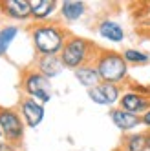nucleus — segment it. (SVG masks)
<instances>
[{"mask_svg": "<svg viewBox=\"0 0 150 151\" xmlns=\"http://www.w3.org/2000/svg\"><path fill=\"white\" fill-rule=\"evenodd\" d=\"M29 4H31V18L35 20V24L50 22V17L57 9L55 0H29Z\"/></svg>", "mask_w": 150, "mask_h": 151, "instance_id": "nucleus-12", "label": "nucleus"}, {"mask_svg": "<svg viewBox=\"0 0 150 151\" xmlns=\"http://www.w3.org/2000/svg\"><path fill=\"white\" fill-rule=\"evenodd\" d=\"M145 135H146V151H150V129H146Z\"/></svg>", "mask_w": 150, "mask_h": 151, "instance_id": "nucleus-21", "label": "nucleus"}, {"mask_svg": "<svg viewBox=\"0 0 150 151\" xmlns=\"http://www.w3.org/2000/svg\"><path fill=\"white\" fill-rule=\"evenodd\" d=\"M24 120L18 111L11 109V107H2L0 106V129L4 133V138L9 142H20L24 137Z\"/></svg>", "mask_w": 150, "mask_h": 151, "instance_id": "nucleus-5", "label": "nucleus"}, {"mask_svg": "<svg viewBox=\"0 0 150 151\" xmlns=\"http://www.w3.org/2000/svg\"><path fill=\"white\" fill-rule=\"evenodd\" d=\"M141 122H143V126H145L146 129H150V107L141 115Z\"/></svg>", "mask_w": 150, "mask_h": 151, "instance_id": "nucleus-20", "label": "nucleus"}, {"mask_svg": "<svg viewBox=\"0 0 150 151\" xmlns=\"http://www.w3.org/2000/svg\"><path fill=\"white\" fill-rule=\"evenodd\" d=\"M0 11L13 20H28L31 18V4L29 0H4L0 2Z\"/></svg>", "mask_w": 150, "mask_h": 151, "instance_id": "nucleus-10", "label": "nucleus"}, {"mask_svg": "<svg viewBox=\"0 0 150 151\" xmlns=\"http://www.w3.org/2000/svg\"><path fill=\"white\" fill-rule=\"evenodd\" d=\"M121 86L117 84H108V82H101L99 86L88 89V96L99 106H114L119 102L121 99Z\"/></svg>", "mask_w": 150, "mask_h": 151, "instance_id": "nucleus-7", "label": "nucleus"}, {"mask_svg": "<svg viewBox=\"0 0 150 151\" xmlns=\"http://www.w3.org/2000/svg\"><path fill=\"white\" fill-rule=\"evenodd\" d=\"M84 11H86V6L81 0H64L62 6H60V13H62V18L68 20V22H75L79 20Z\"/></svg>", "mask_w": 150, "mask_h": 151, "instance_id": "nucleus-15", "label": "nucleus"}, {"mask_svg": "<svg viewBox=\"0 0 150 151\" xmlns=\"http://www.w3.org/2000/svg\"><path fill=\"white\" fill-rule=\"evenodd\" d=\"M20 88L28 99H33L40 104H46L51 99V84L42 73H39L33 66L26 68L20 77Z\"/></svg>", "mask_w": 150, "mask_h": 151, "instance_id": "nucleus-4", "label": "nucleus"}, {"mask_svg": "<svg viewBox=\"0 0 150 151\" xmlns=\"http://www.w3.org/2000/svg\"><path fill=\"white\" fill-rule=\"evenodd\" d=\"M44 104H40L33 99H28V96H22L20 99V116L28 127H37L40 126V122L44 120Z\"/></svg>", "mask_w": 150, "mask_h": 151, "instance_id": "nucleus-8", "label": "nucleus"}, {"mask_svg": "<svg viewBox=\"0 0 150 151\" xmlns=\"http://www.w3.org/2000/svg\"><path fill=\"white\" fill-rule=\"evenodd\" d=\"M31 42L37 55H60L68 40V31L59 22H39L29 27Z\"/></svg>", "mask_w": 150, "mask_h": 151, "instance_id": "nucleus-1", "label": "nucleus"}, {"mask_svg": "<svg viewBox=\"0 0 150 151\" xmlns=\"http://www.w3.org/2000/svg\"><path fill=\"white\" fill-rule=\"evenodd\" d=\"M97 51L99 47L92 40L77 37V35H70L59 57L64 64V68L75 71L82 66H86V64H93L95 57H97Z\"/></svg>", "mask_w": 150, "mask_h": 151, "instance_id": "nucleus-2", "label": "nucleus"}, {"mask_svg": "<svg viewBox=\"0 0 150 151\" xmlns=\"http://www.w3.org/2000/svg\"><path fill=\"white\" fill-rule=\"evenodd\" d=\"M0 151H17V144L9 142V140H2L0 142Z\"/></svg>", "mask_w": 150, "mask_h": 151, "instance_id": "nucleus-19", "label": "nucleus"}, {"mask_svg": "<svg viewBox=\"0 0 150 151\" xmlns=\"http://www.w3.org/2000/svg\"><path fill=\"white\" fill-rule=\"evenodd\" d=\"M73 73H75V78L79 80V84H82L86 89H92V88H95V86H99L103 82L95 64H86V66L75 69Z\"/></svg>", "mask_w": 150, "mask_h": 151, "instance_id": "nucleus-14", "label": "nucleus"}, {"mask_svg": "<svg viewBox=\"0 0 150 151\" xmlns=\"http://www.w3.org/2000/svg\"><path fill=\"white\" fill-rule=\"evenodd\" d=\"M93 64L103 82L121 86L128 80V64L123 53H117L114 49H99Z\"/></svg>", "mask_w": 150, "mask_h": 151, "instance_id": "nucleus-3", "label": "nucleus"}, {"mask_svg": "<svg viewBox=\"0 0 150 151\" xmlns=\"http://www.w3.org/2000/svg\"><path fill=\"white\" fill-rule=\"evenodd\" d=\"M2 137H4V133H2V129H0V142H2Z\"/></svg>", "mask_w": 150, "mask_h": 151, "instance_id": "nucleus-22", "label": "nucleus"}, {"mask_svg": "<svg viewBox=\"0 0 150 151\" xmlns=\"http://www.w3.org/2000/svg\"><path fill=\"white\" fill-rule=\"evenodd\" d=\"M97 31H99V35L104 40H108V42H123L125 40V29H123V26L117 24L115 20H112V18L101 20L99 26H97Z\"/></svg>", "mask_w": 150, "mask_h": 151, "instance_id": "nucleus-13", "label": "nucleus"}, {"mask_svg": "<svg viewBox=\"0 0 150 151\" xmlns=\"http://www.w3.org/2000/svg\"><path fill=\"white\" fill-rule=\"evenodd\" d=\"M110 118H112V122L115 124V127H119L121 131H132V129L143 126L141 116H139V115L128 113V111L121 109L119 106L110 109Z\"/></svg>", "mask_w": 150, "mask_h": 151, "instance_id": "nucleus-11", "label": "nucleus"}, {"mask_svg": "<svg viewBox=\"0 0 150 151\" xmlns=\"http://www.w3.org/2000/svg\"><path fill=\"white\" fill-rule=\"evenodd\" d=\"M121 149L123 151H146V135L145 133L125 135Z\"/></svg>", "mask_w": 150, "mask_h": 151, "instance_id": "nucleus-16", "label": "nucleus"}, {"mask_svg": "<svg viewBox=\"0 0 150 151\" xmlns=\"http://www.w3.org/2000/svg\"><path fill=\"white\" fill-rule=\"evenodd\" d=\"M33 68L42 73L46 78H53V77H59L64 69V64L60 60L59 55H37V60L33 64Z\"/></svg>", "mask_w": 150, "mask_h": 151, "instance_id": "nucleus-9", "label": "nucleus"}, {"mask_svg": "<svg viewBox=\"0 0 150 151\" xmlns=\"http://www.w3.org/2000/svg\"><path fill=\"white\" fill-rule=\"evenodd\" d=\"M119 107L128 113H134L141 116L148 107H150V91L148 88H137L135 91L128 89L123 91L119 99Z\"/></svg>", "mask_w": 150, "mask_h": 151, "instance_id": "nucleus-6", "label": "nucleus"}, {"mask_svg": "<svg viewBox=\"0 0 150 151\" xmlns=\"http://www.w3.org/2000/svg\"><path fill=\"white\" fill-rule=\"evenodd\" d=\"M123 57H125L128 66H130V64H132V66H146V64L150 62V57L146 55V53L139 51V49H134V47L125 49L123 51Z\"/></svg>", "mask_w": 150, "mask_h": 151, "instance_id": "nucleus-18", "label": "nucleus"}, {"mask_svg": "<svg viewBox=\"0 0 150 151\" xmlns=\"http://www.w3.org/2000/svg\"><path fill=\"white\" fill-rule=\"evenodd\" d=\"M18 35V27L17 26H4L0 29V57H4L11 42L15 40V37Z\"/></svg>", "mask_w": 150, "mask_h": 151, "instance_id": "nucleus-17", "label": "nucleus"}]
</instances>
